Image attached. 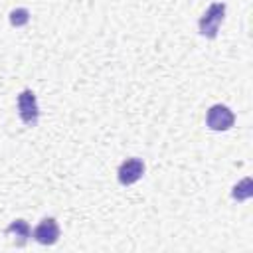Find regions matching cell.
Here are the masks:
<instances>
[{
    "label": "cell",
    "mask_w": 253,
    "mask_h": 253,
    "mask_svg": "<svg viewBox=\"0 0 253 253\" xmlns=\"http://www.w3.org/2000/svg\"><path fill=\"white\" fill-rule=\"evenodd\" d=\"M253 196V180L247 176V178H243L241 182H237L235 186H233V190H231V198L233 200H237V202H245V200H249Z\"/></svg>",
    "instance_id": "obj_7"
},
{
    "label": "cell",
    "mask_w": 253,
    "mask_h": 253,
    "mask_svg": "<svg viewBox=\"0 0 253 253\" xmlns=\"http://www.w3.org/2000/svg\"><path fill=\"white\" fill-rule=\"evenodd\" d=\"M32 237L40 243V245H53L59 239V225L55 221V217H43L36 229L32 231Z\"/></svg>",
    "instance_id": "obj_5"
},
{
    "label": "cell",
    "mask_w": 253,
    "mask_h": 253,
    "mask_svg": "<svg viewBox=\"0 0 253 253\" xmlns=\"http://www.w3.org/2000/svg\"><path fill=\"white\" fill-rule=\"evenodd\" d=\"M235 123V115L229 107L217 103V105H211L206 113V125L208 128L215 130V132H223V130H229Z\"/></svg>",
    "instance_id": "obj_2"
},
{
    "label": "cell",
    "mask_w": 253,
    "mask_h": 253,
    "mask_svg": "<svg viewBox=\"0 0 253 253\" xmlns=\"http://www.w3.org/2000/svg\"><path fill=\"white\" fill-rule=\"evenodd\" d=\"M8 18H10V24L14 28H22L30 22V10L28 8H14Z\"/></svg>",
    "instance_id": "obj_8"
},
{
    "label": "cell",
    "mask_w": 253,
    "mask_h": 253,
    "mask_svg": "<svg viewBox=\"0 0 253 253\" xmlns=\"http://www.w3.org/2000/svg\"><path fill=\"white\" fill-rule=\"evenodd\" d=\"M4 233H14V235L18 237V245H26L28 237L32 235L30 225H28L26 219H14V221L4 229Z\"/></svg>",
    "instance_id": "obj_6"
},
{
    "label": "cell",
    "mask_w": 253,
    "mask_h": 253,
    "mask_svg": "<svg viewBox=\"0 0 253 253\" xmlns=\"http://www.w3.org/2000/svg\"><path fill=\"white\" fill-rule=\"evenodd\" d=\"M18 115L26 126H36L40 119V107L38 99L32 89H24L18 95Z\"/></svg>",
    "instance_id": "obj_3"
},
{
    "label": "cell",
    "mask_w": 253,
    "mask_h": 253,
    "mask_svg": "<svg viewBox=\"0 0 253 253\" xmlns=\"http://www.w3.org/2000/svg\"><path fill=\"white\" fill-rule=\"evenodd\" d=\"M225 18V4L223 2H213L208 6V10L202 14V18L198 20V30L204 38L213 40L217 36L219 26L223 24Z\"/></svg>",
    "instance_id": "obj_1"
},
{
    "label": "cell",
    "mask_w": 253,
    "mask_h": 253,
    "mask_svg": "<svg viewBox=\"0 0 253 253\" xmlns=\"http://www.w3.org/2000/svg\"><path fill=\"white\" fill-rule=\"evenodd\" d=\"M144 174V162L140 158H126L125 162H121L119 170H117V178L123 186H130L134 182H138Z\"/></svg>",
    "instance_id": "obj_4"
}]
</instances>
